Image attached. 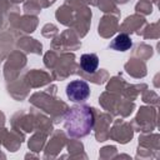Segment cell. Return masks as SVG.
<instances>
[{"instance_id":"6da1fadb","label":"cell","mask_w":160,"mask_h":160,"mask_svg":"<svg viewBox=\"0 0 160 160\" xmlns=\"http://www.w3.org/2000/svg\"><path fill=\"white\" fill-rule=\"evenodd\" d=\"M94 125V115L88 106H75L65 116V130L70 136H85Z\"/></svg>"},{"instance_id":"7a4b0ae2","label":"cell","mask_w":160,"mask_h":160,"mask_svg":"<svg viewBox=\"0 0 160 160\" xmlns=\"http://www.w3.org/2000/svg\"><path fill=\"white\" fill-rule=\"evenodd\" d=\"M66 95L71 101H84L90 95V88L86 81L75 80L68 84L66 86Z\"/></svg>"},{"instance_id":"3957f363","label":"cell","mask_w":160,"mask_h":160,"mask_svg":"<svg viewBox=\"0 0 160 160\" xmlns=\"http://www.w3.org/2000/svg\"><path fill=\"white\" fill-rule=\"evenodd\" d=\"M80 66L85 72L94 74L99 68V58L95 54H84L80 58Z\"/></svg>"},{"instance_id":"277c9868","label":"cell","mask_w":160,"mask_h":160,"mask_svg":"<svg viewBox=\"0 0 160 160\" xmlns=\"http://www.w3.org/2000/svg\"><path fill=\"white\" fill-rule=\"evenodd\" d=\"M110 46L118 51H126L132 46V41L128 34H119L110 44Z\"/></svg>"}]
</instances>
